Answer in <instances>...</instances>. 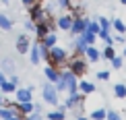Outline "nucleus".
Returning <instances> with one entry per match:
<instances>
[{"instance_id":"obj_1","label":"nucleus","mask_w":126,"mask_h":120,"mask_svg":"<svg viewBox=\"0 0 126 120\" xmlns=\"http://www.w3.org/2000/svg\"><path fill=\"white\" fill-rule=\"evenodd\" d=\"M48 60L52 66H60V64H66V52L62 48H50L48 50Z\"/></svg>"},{"instance_id":"obj_2","label":"nucleus","mask_w":126,"mask_h":120,"mask_svg":"<svg viewBox=\"0 0 126 120\" xmlns=\"http://www.w3.org/2000/svg\"><path fill=\"white\" fill-rule=\"evenodd\" d=\"M44 100L48 103H58V89L54 85H44Z\"/></svg>"},{"instance_id":"obj_3","label":"nucleus","mask_w":126,"mask_h":120,"mask_svg":"<svg viewBox=\"0 0 126 120\" xmlns=\"http://www.w3.org/2000/svg\"><path fill=\"white\" fill-rule=\"evenodd\" d=\"M87 70L85 66V60H70V72H75V75H83V72Z\"/></svg>"},{"instance_id":"obj_4","label":"nucleus","mask_w":126,"mask_h":120,"mask_svg":"<svg viewBox=\"0 0 126 120\" xmlns=\"http://www.w3.org/2000/svg\"><path fill=\"white\" fill-rule=\"evenodd\" d=\"M29 50V37L27 35H19L17 37V52L19 54H25Z\"/></svg>"},{"instance_id":"obj_5","label":"nucleus","mask_w":126,"mask_h":120,"mask_svg":"<svg viewBox=\"0 0 126 120\" xmlns=\"http://www.w3.org/2000/svg\"><path fill=\"white\" fill-rule=\"evenodd\" d=\"M17 116H19V110H15V108H10V106H6V108H0V118H2V120L17 118Z\"/></svg>"},{"instance_id":"obj_6","label":"nucleus","mask_w":126,"mask_h":120,"mask_svg":"<svg viewBox=\"0 0 126 120\" xmlns=\"http://www.w3.org/2000/svg\"><path fill=\"white\" fill-rule=\"evenodd\" d=\"M15 95H17L19 103L21 102H31V87H27V89H17V91H15Z\"/></svg>"},{"instance_id":"obj_7","label":"nucleus","mask_w":126,"mask_h":120,"mask_svg":"<svg viewBox=\"0 0 126 120\" xmlns=\"http://www.w3.org/2000/svg\"><path fill=\"white\" fill-rule=\"evenodd\" d=\"M85 29H87V23L83 19H72V27H70L72 33H83Z\"/></svg>"},{"instance_id":"obj_8","label":"nucleus","mask_w":126,"mask_h":120,"mask_svg":"<svg viewBox=\"0 0 126 120\" xmlns=\"http://www.w3.org/2000/svg\"><path fill=\"white\" fill-rule=\"evenodd\" d=\"M46 77H48L50 81H54V83H58V79H60V72L56 70V66H48V69H46Z\"/></svg>"},{"instance_id":"obj_9","label":"nucleus","mask_w":126,"mask_h":120,"mask_svg":"<svg viewBox=\"0 0 126 120\" xmlns=\"http://www.w3.org/2000/svg\"><path fill=\"white\" fill-rule=\"evenodd\" d=\"M85 56L89 58V62H97L99 60V52L93 48V46H87V50H85Z\"/></svg>"},{"instance_id":"obj_10","label":"nucleus","mask_w":126,"mask_h":120,"mask_svg":"<svg viewBox=\"0 0 126 120\" xmlns=\"http://www.w3.org/2000/svg\"><path fill=\"white\" fill-rule=\"evenodd\" d=\"M58 27H60V29H70V27H72V19H70V15H64V17L58 19Z\"/></svg>"},{"instance_id":"obj_11","label":"nucleus","mask_w":126,"mask_h":120,"mask_svg":"<svg viewBox=\"0 0 126 120\" xmlns=\"http://www.w3.org/2000/svg\"><path fill=\"white\" fill-rule=\"evenodd\" d=\"M54 44H56V35H54V33L50 31V33L46 35L44 39H41V46H46V48L50 50V48H54Z\"/></svg>"},{"instance_id":"obj_12","label":"nucleus","mask_w":126,"mask_h":120,"mask_svg":"<svg viewBox=\"0 0 126 120\" xmlns=\"http://www.w3.org/2000/svg\"><path fill=\"white\" fill-rule=\"evenodd\" d=\"M33 110H35V106H33L31 102H21V103H19V112H21V114H31Z\"/></svg>"},{"instance_id":"obj_13","label":"nucleus","mask_w":126,"mask_h":120,"mask_svg":"<svg viewBox=\"0 0 126 120\" xmlns=\"http://www.w3.org/2000/svg\"><path fill=\"white\" fill-rule=\"evenodd\" d=\"M0 27H2L4 31H8V29H13V21H10L4 13H0Z\"/></svg>"},{"instance_id":"obj_14","label":"nucleus","mask_w":126,"mask_h":120,"mask_svg":"<svg viewBox=\"0 0 126 120\" xmlns=\"http://www.w3.org/2000/svg\"><path fill=\"white\" fill-rule=\"evenodd\" d=\"M41 58V52H39V44H33V48H31V62L33 64H37Z\"/></svg>"},{"instance_id":"obj_15","label":"nucleus","mask_w":126,"mask_h":120,"mask_svg":"<svg viewBox=\"0 0 126 120\" xmlns=\"http://www.w3.org/2000/svg\"><path fill=\"white\" fill-rule=\"evenodd\" d=\"M0 89H2V93H15L17 91V85H15L13 81H4L2 85H0Z\"/></svg>"},{"instance_id":"obj_16","label":"nucleus","mask_w":126,"mask_h":120,"mask_svg":"<svg viewBox=\"0 0 126 120\" xmlns=\"http://www.w3.org/2000/svg\"><path fill=\"white\" fill-rule=\"evenodd\" d=\"M83 39H85V44L87 46H91L93 41H95V33H91V31H83V35H81Z\"/></svg>"},{"instance_id":"obj_17","label":"nucleus","mask_w":126,"mask_h":120,"mask_svg":"<svg viewBox=\"0 0 126 120\" xmlns=\"http://www.w3.org/2000/svg\"><path fill=\"white\" fill-rule=\"evenodd\" d=\"M79 89H81L83 93H93V91H95V87H93L91 83H87V81H83L81 85H79Z\"/></svg>"},{"instance_id":"obj_18","label":"nucleus","mask_w":126,"mask_h":120,"mask_svg":"<svg viewBox=\"0 0 126 120\" xmlns=\"http://www.w3.org/2000/svg\"><path fill=\"white\" fill-rule=\"evenodd\" d=\"M50 120H64V108H60L58 112H50Z\"/></svg>"},{"instance_id":"obj_19","label":"nucleus","mask_w":126,"mask_h":120,"mask_svg":"<svg viewBox=\"0 0 126 120\" xmlns=\"http://www.w3.org/2000/svg\"><path fill=\"white\" fill-rule=\"evenodd\" d=\"M77 102H79V93H72V95H68V100H66V108H75V106H77Z\"/></svg>"},{"instance_id":"obj_20","label":"nucleus","mask_w":126,"mask_h":120,"mask_svg":"<svg viewBox=\"0 0 126 120\" xmlns=\"http://www.w3.org/2000/svg\"><path fill=\"white\" fill-rule=\"evenodd\" d=\"M112 27L116 29L118 33H124V31H126V25H124V23H122L120 19H118V21H114V23H112Z\"/></svg>"},{"instance_id":"obj_21","label":"nucleus","mask_w":126,"mask_h":120,"mask_svg":"<svg viewBox=\"0 0 126 120\" xmlns=\"http://www.w3.org/2000/svg\"><path fill=\"white\" fill-rule=\"evenodd\" d=\"M99 23H87V31H91V33H99Z\"/></svg>"},{"instance_id":"obj_22","label":"nucleus","mask_w":126,"mask_h":120,"mask_svg":"<svg viewBox=\"0 0 126 120\" xmlns=\"http://www.w3.org/2000/svg\"><path fill=\"white\" fill-rule=\"evenodd\" d=\"M110 25H112V23H110L106 17H101V19H99V27H101L103 31H108V29H110Z\"/></svg>"},{"instance_id":"obj_23","label":"nucleus","mask_w":126,"mask_h":120,"mask_svg":"<svg viewBox=\"0 0 126 120\" xmlns=\"http://www.w3.org/2000/svg\"><path fill=\"white\" fill-rule=\"evenodd\" d=\"M114 91H116L118 97H124V95H126V87H124V85H116V89H114Z\"/></svg>"},{"instance_id":"obj_24","label":"nucleus","mask_w":126,"mask_h":120,"mask_svg":"<svg viewBox=\"0 0 126 120\" xmlns=\"http://www.w3.org/2000/svg\"><path fill=\"white\" fill-rule=\"evenodd\" d=\"M103 58H114V50H112V46H108V48L103 50Z\"/></svg>"},{"instance_id":"obj_25","label":"nucleus","mask_w":126,"mask_h":120,"mask_svg":"<svg viewBox=\"0 0 126 120\" xmlns=\"http://www.w3.org/2000/svg\"><path fill=\"white\" fill-rule=\"evenodd\" d=\"M112 64H114V69H120V66H122V58H120V56H114Z\"/></svg>"},{"instance_id":"obj_26","label":"nucleus","mask_w":126,"mask_h":120,"mask_svg":"<svg viewBox=\"0 0 126 120\" xmlns=\"http://www.w3.org/2000/svg\"><path fill=\"white\" fill-rule=\"evenodd\" d=\"M2 66H4V70H13V62H10V58H6V60H2Z\"/></svg>"},{"instance_id":"obj_27","label":"nucleus","mask_w":126,"mask_h":120,"mask_svg":"<svg viewBox=\"0 0 126 120\" xmlns=\"http://www.w3.org/2000/svg\"><path fill=\"white\" fill-rule=\"evenodd\" d=\"M103 116H106L103 110H95V112H93V118H95V120H103Z\"/></svg>"},{"instance_id":"obj_28","label":"nucleus","mask_w":126,"mask_h":120,"mask_svg":"<svg viewBox=\"0 0 126 120\" xmlns=\"http://www.w3.org/2000/svg\"><path fill=\"white\" fill-rule=\"evenodd\" d=\"M97 79H101V81L110 79V72H108V70H99V72H97Z\"/></svg>"},{"instance_id":"obj_29","label":"nucleus","mask_w":126,"mask_h":120,"mask_svg":"<svg viewBox=\"0 0 126 120\" xmlns=\"http://www.w3.org/2000/svg\"><path fill=\"white\" fill-rule=\"evenodd\" d=\"M108 120H120V116H118L116 112H112V110H110V112H108Z\"/></svg>"},{"instance_id":"obj_30","label":"nucleus","mask_w":126,"mask_h":120,"mask_svg":"<svg viewBox=\"0 0 126 120\" xmlns=\"http://www.w3.org/2000/svg\"><path fill=\"white\" fill-rule=\"evenodd\" d=\"M58 4L62 8H70V0H58Z\"/></svg>"},{"instance_id":"obj_31","label":"nucleus","mask_w":126,"mask_h":120,"mask_svg":"<svg viewBox=\"0 0 126 120\" xmlns=\"http://www.w3.org/2000/svg\"><path fill=\"white\" fill-rule=\"evenodd\" d=\"M25 29H29V31H35V23H33V21H27V23H25Z\"/></svg>"},{"instance_id":"obj_32","label":"nucleus","mask_w":126,"mask_h":120,"mask_svg":"<svg viewBox=\"0 0 126 120\" xmlns=\"http://www.w3.org/2000/svg\"><path fill=\"white\" fill-rule=\"evenodd\" d=\"M27 120H41L39 114H27Z\"/></svg>"},{"instance_id":"obj_33","label":"nucleus","mask_w":126,"mask_h":120,"mask_svg":"<svg viewBox=\"0 0 126 120\" xmlns=\"http://www.w3.org/2000/svg\"><path fill=\"white\" fill-rule=\"evenodd\" d=\"M21 2H23V4H25V6H33V4H35V2H37V0H21Z\"/></svg>"},{"instance_id":"obj_34","label":"nucleus","mask_w":126,"mask_h":120,"mask_svg":"<svg viewBox=\"0 0 126 120\" xmlns=\"http://www.w3.org/2000/svg\"><path fill=\"white\" fill-rule=\"evenodd\" d=\"M4 81H6V77H4V72H0V85H2Z\"/></svg>"},{"instance_id":"obj_35","label":"nucleus","mask_w":126,"mask_h":120,"mask_svg":"<svg viewBox=\"0 0 126 120\" xmlns=\"http://www.w3.org/2000/svg\"><path fill=\"white\" fill-rule=\"evenodd\" d=\"M8 120H21V118H19V116H17V118H8Z\"/></svg>"},{"instance_id":"obj_36","label":"nucleus","mask_w":126,"mask_h":120,"mask_svg":"<svg viewBox=\"0 0 126 120\" xmlns=\"http://www.w3.org/2000/svg\"><path fill=\"white\" fill-rule=\"evenodd\" d=\"M0 108H2V97H0Z\"/></svg>"},{"instance_id":"obj_37","label":"nucleus","mask_w":126,"mask_h":120,"mask_svg":"<svg viewBox=\"0 0 126 120\" xmlns=\"http://www.w3.org/2000/svg\"><path fill=\"white\" fill-rule=\"evenodd\" d=\"M120 2H122V4H126V0H120Z\"/></svg>"},{"instance_id":"obj_38","label":"nucleus","mask_w":126,"mask_h":120,"mask_svg":"<svg viewBox=\"0 0 126 120\" xmlns=\"http://www.w3.org/2000/svg\"><path fill=\"white\" fill-rule=\"evenodd\" d=\"M79 120H87V118H79Z\"/></svg>"},{"instance_id":"obj_39","label":"nucleus","mask_w":126,"mask_h":120,"mask_svg":"<svg viewBox=\"0 0 126 120\" xmlns=\"http://www.w3.org/2000/svg\"><path fill=\"white\" fill-rule=\"evenodd\" d=\"M2 2H8V0H2Z\"/></svg>"},{"instance_id":"obj_40","label":"nucleus","mask_w":126,"mask_h":120,"mask_svg":"<svg viewBox=\"0 0 126 120\" xmlns=\"http://www.w3.org/2000/svg\"><path fill=\"white\" fill-rule=\"evenodd\" d=\"M124 54H126V50H124Z\"/></svg>"}]
</instances>
